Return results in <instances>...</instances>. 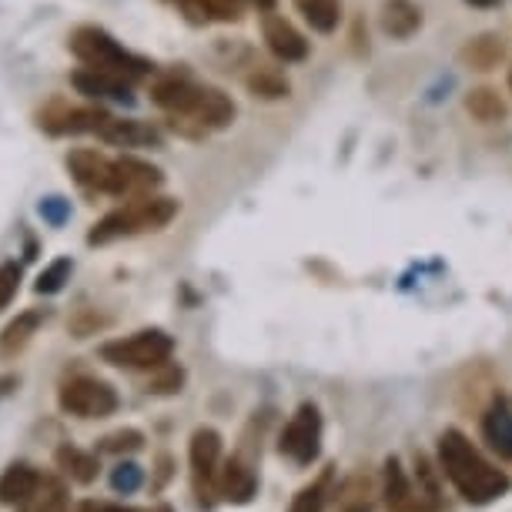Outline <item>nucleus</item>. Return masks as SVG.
Returning a JSON list of instances; mask_svg holds the SVG:
<instances>
[{"instance_id":"obj_17","label":"nucleus","mask_w":512,"mask_h":512,"mask_svg":"<svg viewBox=\"0 0 512 512\" xmlns=\"http://www.w3.org/2000/svg\"><path fill=\"white\" fill-rule=\"evenodd\" d=\"M101 141L118 144V148H148V144H161V134L144 121H124V118H111L104 121V128L98 131Z\"/></svg>"},{"instance_id":"obj_3","label":"nucleus","mask_w":512,"mask_h":512,"mask_svg":"<svg viewBox=\"0 0 512 512\" xmlns=\"http://www.w3.org/2000/svg\"><path fill=\"white\" fill-rule=\"evenodd\" d=\"M67 47H71V54L84 67L128 77V81L154 71V64L148 61V57L131 54L128 47H121L108 31H104V27H91V24L88 27H77V31L71 34V41H67Z\"/></svg>"},{"instance_id":"obj_34","label":"nucleus","mask_w":512,"mask_h":512,"mask_svg":"<svg viewBox=\"0 0 512 512\" xmlns=\"http://www.w3.org/2000/svg\"><path fill=\"white\" fill-rule=\"evenodd\" d=\"M466 57L479 67V71H489V67L502 57V47L492 41V37H479V41L466 51Z\"/></svg>"},{"instance_id":"obj_27","label":"nucleus","mask_w":512,"mask_h":512,"mask_svg":"<svg viewBox=\"0 0 512 512\" xmlns=\"http://www.w3.org/2000/svg\"><path fill=\"white\" fill-rule=\"evenodd\" d=\"M144 449V432L141 429H118L98 439V456H131V452Z\"/></svg>"},{"instance_id":"obj_10","label":"nucleus","mask_w":512,"mask_h":512,"mask_svg":"<svg viewBox=\"0 0 512 512\" xmlns=\"http://www.w3.org/2000/svg\"><path fill=\"white\" fill-rule=\"evenodd\" d=\"M215 489H218V499L231 502V506H245V502H251V499H255V492H258L255 462L245 459L241 452H235V456H228V459H221Z\"/></svg>"},{"instance_id":"obj_39","label":"nucleus","mask_w":512,"mask_h":512,"mask_svg":"<svg viewBox=\"0 0 512 512\" xmlns=\"http://www.w3.org/2000/svg\"><path fill=\"white\" fill-rule=\"evenodd\" d=\"M141 512H175L171 506H151V509H141Z\"/></svg>"},{"instance_id":"obj_26","label":"nucleus","mask_w":512,"mask_h":512,"mask_svg":"<svg viewBox=\"0 0 512 512\" xmlns=\"http://www.w3.org/2000/svg\"><path fill=\"white\" fill-rule=\"evenodd\" d=\"M298 7H302L305 21L322 34L335 31L338 17H342V11H338V0H298Z\"/></svg>"},{"instance_id":"obj_38","label":"nucleus","mask_w":512,"mask_h":512,"mask_svg":"<svg viewBox=\"0 0 512 512\" xmlns=\"http://www.w3.org/2000/svg\"><path fill=\"white\" fill-rule=\"evenodd\" d=\"M466 4H472V7H492V4H499V0H466Z\"/></svg>"},{"instance_id":"obj_22","label":"nucleus","mask_w":512,"mask_h":512,"mask_svg":"<svg viewBox=\"0 0 512 512\" xmlns=\"http://www.w3.org/2000/svg\"><path fill=\"white\" fill-rule=\"evenodd\" d=\"M412 486H415V499L422 502L425 512H446V499H442V486H439V472L432 469V462L415 452V472H412Z\"/></svg>"},{"instance_id":"obj_14","label":"nucleus","mask_w":512,"mask_h":512,"mask_svg":"<svg viewBox=\"0 0 512 512\" xmlns=\"http://www.w3.org/2000/svg\"><path fill=\"white\" fill-rule=\"evenodd\" d=\"M44 486V476L27 462H11L0 476V502L7 506H24L37 496V489Z\"/></svg>"},{"instance_id":"obj_20","label":"nucleus","mask_w":512,"mask_h":512,"mask_svg":"<svg viewBox=\"0 0 512 512\" xmlns=\"http://www.w3.org/2000/svg\"><path fill=\"white\" fill-rule=\"evenodd\" d=\"M482 439L489 442L492 452H499L502 459L512 462V409L509 405H492L482 415Z\"/></svg>"},{"instance_id":"obj_19","label":"nucleus","mask_w":512,"mask_h":512,"mask_svg":"<svg viewBox=\"0 0 512 512\" xmlns=\"http://www.w3.org/2000/svg\"><path fill=\"white\" fill-rule=\"evenodd\" d=\"M198 94H201V88L195 81H188V77H164V81L154 84L151 98L158 108L168 111L171 118H178V114H185L191 104H195Z\"/></svg>"},{"instance_id":"obj_5","label":"nucleus","mask_w":512,"mask_h":512,"mask_svg":"<svg viewBox=\"0 0 512 512\" xmlns=\"http://www.w3.org/2000/svg\"><path fill=\"white\" fill-rule=\"evenodd\" d=\"M57 405L74 419H108V415L118 412L121 399L114 385L94 379V375H74L57 392Z\"/></svg>"},{"instance_id":"obj_21","label":"nucleus","mask_w":512,"mask_h":512,"mask_svg":"<svg viewBox=\"0 0 512 512\" xmlns=\"http://www.w3.org/2000/svg\"><path fill=\"white\" fill-rule=\"evenodd\" d=\"M54 462L64 476H71L77 486H91L94 479L101 476V462H98V452H84L77 446H61L54 452Z\"/></svg>"},{"instance_id":"obj_25","label":"nucleus","mask_w":512,"mask_h":512,"mask_svg":"<svg viewBox=\"0 0 512 512\" xmlns=\"http://www.w3.org/2000/svg\"><path fill=\"white\" fill-rule=\"evenodd\" d=\"M332 476H335L332 466L322 469V476H318L312 486H305V489L295 492V499H292V506H288V512H322L325 499H328V486H332Z\"/></svg>"},{"instance_id":"obj_35","label":"nucleus","mask_w":512,"mask_h":512,"mask_svg":"<svg viewBox=\"0 0 512 512\" xmlns=\"http://www.w3.org/2000/svg\"><path fill=\"white\" fill-rule=\"evenodd\" d=\"M37 211H41V218L51 228H61L64 221L71 218V201L61 198V195H51V198H44L41 205H37Z\"/></svg>"},{"instance_id":"obj_9","label":"nucleus","mask_w":512,"mask_h":512,"mask_svg":"<svg viewBox=\"0 0 512 512\" xmlns=\"http://www.w3.org/2000/svg\"><path fill=\"white\" fill-rule=\"evenodd\" d=\"M161 171L141 158H114L108 195L114 198H144L161 185Z\"/></svg>"},{"instance_id":"obj_1","label":"nucleus","mask_w":512,"mask_h":512,"mask_svg":"<svg viewBox=\"0 0 512 512\" xmlns=\"http://www.w3.org/2000/svg\"><path fill=\"white\" fill-rule=\"evenodd\" d=\"M439 466L446 472V479L456 486V492L472 506H486L509 492L512 479L492 462L482 459V452L472 446L466 432L446 429L439 436Z\"/></svg>"},{"instance_id":"obj_7","label":"nucleus","mask_w":512,"mask_h":512,"mask_svg":"<svg viewBox=\"0 0 512 512\" xmlns=\"http://www.w3.org/2000/svg\"><path fill=\"white\" fill-rule=\"evenodd\" d=\"M278 452L302 469L318 459V452H322V412L315 402H302L295 409L282 429V439H278Z\"/></svg>"},{"instance_id":"obj_18","label":"nucleus","mask_w":512,"mask_h":512,"mask_svg":"<svg viewBox=\"0 0 512 512\" xmlns=\"http://www.w3.org/2000/svg\"><path fill=\"white\" fill-rule=\"evenodd\" d=\"M41 325H44V312H37V308H31V312H21L14 322H7L4 332H0V362L17 359V355L31 345V338L37 335V328H41Z\"/></svg>"},{"instance_id":"obj_37","label":"nucleus","mask_w":512,"mask_h":512,"mask_svg":"<svg viewBox=\"0 0 512 512\" xmlns=\"http://www.w3.org/2000/svg\"><path fill=\"white\" fill-rule=\"evenodd\" d=\"M171 456H158V479H154V489H164L168 486V479H171Z\"/></svg>"},{"instance_id":"obj_13","label":"nucleus","mask_w":512,"mask_h":512,"mask_svg":"<svg viewBox=\"0 0 512 512\" xmlns=\"http://www.w3.org/2000/svg\"><path fill=\"white\" fill-rule=\"evenodd\" d=\"M262 31H265L268 51H272V54L278 57V61L295 64V61H305V57H308V41L295 31L292 24L285 21V17L268 14V17H265V24H262Z\"/></svg>"},{"instance_id":"obj_6","label":"nucleus","mask_w":512,"mask_h":512,"mask_svg":"<svg viewBox=\"0 0 512 512\" xmlns=\"http://www.w3.org/2000/svg\"><path fill=\"white\" fill-rule=\"evenodd\" d=\"M188 462H191V489L198 496L201 509H215L218 502V466H221V432L211 429V425H201L191 436L188 446Z\"/></svg>"},{"instance_id":"obj_30","label":"nucleus","mask_w":512,"mask_h":512,"mask_svg":"<svg viewBox=\"0 0 512 512\" xmlns=\"http://www.w3.org/2000/svg\"><path fill=\"white\" fill-rule=\"evenodd\" d=\"M144 486V469L138 462H118V466L111 469V489L118 492V496H134Z\"/></svg>"},{"instance_id":"obj_40","label":"nucleus","mask_w":512,"mask_h":512,"mask_svg":"<svg viewBox=\"0 0 512 512\" xmlns=\"http://www.w3.org/2000/svg\"><path fill=\"white\" fill-rule=\"evenodd\" d=\"M342 512H369V506H345Z\"/></svg>"},{"instance_id":"obj_36","label":"nucleus","mask_w":512,"mask_h":512,"mask_svg":"<svg viewBox=\"0 0 512 512\" xmlns=\"http://www.w3.org/2000/svg\"><path fill=\"white\" fill-rule=\"evenodd\" d=\"M77 512H141V509H131V506H114V502H81V509Z\"/></svg>"},{"instance_id":"obj_32","label":"nucleus","mask_w":512,"mask_h":512,"mask_svg":"<svg viewBox=\"0 0 512 512\" xmlns=\"http://www.w3.org/2000/svg\"><path fill=\"white\" fill-rule=\"evenodd\" d=\"M17 292H21V265L4 262V265H0V312H4V308H11Z\"/></svg>"},{"instance_id":"obj_29","label":"nucleus","mask_w":512,"mask_h":512,"mask_svg":"<svg viewBox=\"0 0 512 512\" xmlns=\"http://www.w3.org/2000/svg\"><path fill=\"white\" fill-rule=\"evenodd\" d=\"M71 272H74V262H71V258H54V262L47 265L41 275H37L34 292H37V295H57L67 282H71Z\"/></svg>"},{"instance_id":"obj_4","label":"nucleus","mask_w":512,"mask_h":512,"mask_svg":"<svg viewBox=\"0 0 512 512\" xmlns=\"http://www.w3.org/2000/svg\"><path fill=\"white\" fill-rule=\"evenodd\" d=\"M175 355V338L161 328H144V332H134L128 338H114V342L101 345V359L108 365H118V369H161L164 362H171Z\"/></svg>"},{"instance_id":"obj_2","label":"nucleus","mask_w":512,"mask_h":512,"mask_svg":"<svg viewBox=\"0 0 512 512\" xmlns=\"http://www.w3.org/2000/svg\"><path fill=\"white\" fill-rule=\"evenodd\" d=\"M178 215V201L164 198V195H144L131 205H124L111 215H104L98 225L91 228L88 245H111L118 238L144 235V231H161L164 225H171Z\"/></svg>"},{"instance_id":"obj_24","label":"nucleus","mask_w":512,"mask_h":512,"mask_svg":"<svg viewBox=\"0 0 512 512\" xmlns=\"http://www.w3.org/2000/svg\"><path fill=\"white\" fill-rule=\"evenodd\" d=\"M67 509H71V496H67L64 482L51 476H44V486L37 489V496L21 506V512H67Z\"/></svg>"},{"instance_id":"obj_12","label":"nucleus","mask_w":512,"mask_h":512,"mask_svg":"<svg viewBox=\"0 0 512 512\" xmlns=\"http://www.w3.org/2000/svg\"><path fill=\"white\" fill-rule=\"evenodd\" d=\"M71 84L88 98H104V101H118V104H134L131 84L128 77L108 74V71H94V67H84V71L71 74Z\"/></svg>"},{"instance_id":"obj_28","label":"nucleus","mask_w":512,"mask_h":512,"mask_svg":"<svg viewBox=\"0 0 512 512\" xmlns=\"http://www.w3.org/2000/svg\"><path fill=\"white\" fill-rule=\"evenodd\" d=\"M466 108L469 114L476 121H499V118H506V104H502V98L496 91H489V88H479V91H472L469 94V101H466Z\"/></svg>"},{"instance_id":"obj_16","label":"nucleus","mask_w":512,"mask_h":512,"mask_svg":"<svg viewBox=\"0 0 512 512\" xmlns=\"http://www.w3.org/2000/svg\"><path fill=\"white\" fill-rule=\"evenodd\" d=\"M111 114L101 108H67L61 114H47L41 128L47 134H98Z\"/></svg>"},{"instance_id":"obj_31","label":"nucleus","mask_w":512,"mask_h":512,"mask_svg":"<svg viewBox=\"0 0 512 512\" xmlns=\"http://www.w3.org/2000/svg\"><path fill=\"white\" fill-rule=\"evenodd\" d=\"M154 372L158 375L148 382V392H154V395H175V392H181V385H185V372L171 362H164L161 369H154Z\"/></svg>"},{"instance_id":"obj_15","label":"nucleus","mask_w":512,"mask_h":512,"mask_svg":"<svg viewBox=\"0 0 512 512\" xmlns=\"http://www.w3.org/2000/svg\"><path fill=\"white\" fill-rule=\"evenodd\" d=\"M385 506H389V512H425L422 502L415 499L412 476L395 456L385 459Z\"/></svg>"},{"instance_id":"obj_8","label":"nucleus","mask_w":512,"mask_h":512,"mask_svg":"<svg viewBox=\"0 0 512 512\" xmlns=\"http://www.w3.org/2000/svg\"><path fill=\"white\" fill-rule=\"evenodd\" d=\"M231 121H235V101L218 88H201L195 104H191L185 114L171 118V124H175L181 134H188V138H201V134L221 131V128H228Z\"/></svg>"},{"instance_id":"obj_23","label":"nucleus","mask_w":512,"mask_h":512,"mask_svg":"<svg viewBox=\"0 0 512 512\" xmlns=\"http://www.w3.org/2000/svg\"><path fill=\"white\" fill-rule=\"evenodd\" d=\"M382 27H385V34H392V37H412L422 27V11L412 0H385Z\"/></svg>"},{"instance_id":"obj_11","label":"nucleus","mask_w":512,"mask_h":512,"mask_svg":"<svg viewBox=\"0 0 512 512\" xmlns=\"http://www.w3.org/2000/svg\"><path fill=\"white\" fill-rule=\"evenodd\" d=\"M111 164H114L111 158H104V154L91 151V148H77L67 154V171L74 175L77 185L84 191H101V195H108Z\"/></svg>"},{"instance_id":"obj_41","label":"nucleus","mask_w":512,"mask_h":512,"mask_svg":"<svg viewBox=\"0 0 512 512\" xmlns=\"http://www.w3.org/2000/svg\"><path fill=\"white\" fill-rule=\"evenodd\" d=\"M509 84H512V77H509Z\"/></svg>"},{"instance_id":"obj_33","label":"nucleus","mask_w":512,"mask_h":512,"mask_svg":"<svg viewBox=\"0 0 512 512\" xmlns=\"http://www.w3.org/2000/svg\"><path fill=\"white\" fill-rule=\"evenodd\" d=\"M248 88L255 91V94H262V98H285V94H288V81H285V77L272 74V71H258L248 81Z\"/></svg>"}]
</instances>
